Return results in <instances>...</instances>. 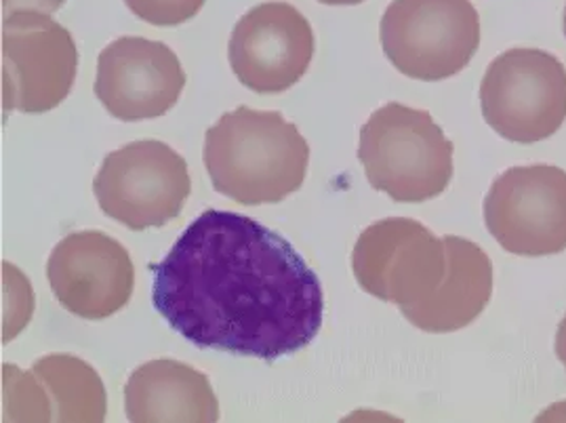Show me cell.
I'll return each mask as SVG.
<instances>
[{"mask_svg": "<svg viewBox=\"0 0 566 423\" xmlns=\"http://www.w3.org/2000/svg\"><path fill=\"white\" fill-rule=\"evenodd\" d=\"M554 350H556V357L565 364L566 369V316L560 320L558 325V331H556V343H554Z\"/></svg>", "mask_w": 566, "mask_h": 423, "instance_id": "d6986e66", "label": "cell"}, {"mask_svg": "<svg viewBox=\"0 0 566 423\" xmlns=\"http://www.w3.org/2000/svg\"><path fill=\"white\" fill-rule=\"evenodd\" d=\"M202 160L213 190L226 199L276 204L304 186L310 146L281 112L240 106L207 129Z\"/></svg>", "mask_w": 566, "mask_h": 423, "instance_id": "7a4b0ae2", "label": "cell"}, {"mask_svg": "<svg viewBox=\"0 0 566 423\" xmlns=\"http://www.w3.org/2000/svg\"><path fill=\"white\" fill-rule=\"evenodd\" d=\"M314 49V30L304 13L289 2L270 0L237 22L228 43V60L247 89L274 95L304 78Z\"/></svg>", "mask_w": 566, "mask_h": 423, "instance_id": "30bf717a", "label": "cell"}, {"mask_svg": "<svg viewBox=\"0 0 566 423\" xmlns=\"http://www.w3.org/2000/svg\"><path fill=\"white\" fill-rule=\"evenodd\" d=\"M352 269L365 293L400 310L413 308L432 297L444 278V239L409 218L370 223L354 245Z\"/></svg>", "mask_w": 566, "mask_h": 423, "instance_id": "ba28073f", "label": "cell"}, {"mask_svg": "<svg viewBox=\"0 0 566 423\" xmlns=\"http://www.w3.org/2000/svg\"><path fill=\"white\" fill-rule=\"evenodd\" d=\"M186 83V72L171 46L123 36L99 53L93 89L112 118L142 123L171 110Z\"/></svg>", "mask_w": 566, "mask_h": 423, "instance_id": "7c38bea8", "label": "cell"}, {"mask_svg": "<svg viewBox=\"0 0 566 423\" xmlns=\"http://www.w3.org/2000/svg\"><path fill=\"white\" fill-rule=\"evenodd\" d=\"M444 248L447 272L440 287L423 304L400 310L426 334H455L470 327L493 295V262L482 246L461 236H444Z\"/></svg>", "mask_w": 566, "mask_h": 423, "instance_id": "4fadbf2b", "label": "cell"}, {"mask_svg": "<svg viewBox=\"0 0 566 423\" xmlns=\"http://www.w3.org/2000/svg\"><path fill=\"white\" fill-rule=\"evenodd\" d=\"M2 106L23 114L55 110L72 91L78 49L62 23L46 13L2 18Z\"/></svg>", "mask_w": 566, "mask_h": 423, "instance_id": "52a82bcc", "label": "cell"}, {"mask_svg": "<svg viewBox=\"0 0 566 423\" xmlns=\"http://www.w3.org/2000/svg\"><path fill=\"white\" fill-rule=\"evenodd\" d=\"M2 409L4 422H51L41 381L15 364H2Z\"/></svg>", "mask_w": 566, "mask_h": 423, "instance_id": "2e32d148", "label": "cell"}, {"mask_svg": "<svg viewBox=\"0 0 566 423\" xmlns=\"http://www.w3.org/2000/svg\"><path fill=\"white\" fill-rule=\"evenodd\" d=\"M41 381L51 422H104L108 399L97 371L72 355H49L32 364Z\"/></svg>", "mask_w": 566, "mask_h": 423, "instance_id": "9a60e30c", "label": "cell"}, {"mask_svg": "<svg viewBox=\"0 0 566 423\" xmlns=\"http://www.w3.org/2000/svg\"><path fill=\"white\" fill-rule=\"evenodd\" d=\"M99 209L114 222L144 232L177 220L192 192L188 162L158 139L132 141L104 158L93 179Z\"/></svg>", "mask_w": 566, "mask_h": 423, "instance_id": "8992f818", "label": "cell"}, {"mask_svg": "<svg viewBox=\"0 0 566 423\" xmlns=\"http://www.w3.org/2000/svg\"><path fill=\"white\" fill-rule=\"evenodd\" d=\"M66 0H2V18L20 11H39V13H55L64 7Z\"/></svg>", "mask_w": 566, "mask_h": 423, "instance_id": "ac0fdd59", "label": "cell"}, {"mask_svg": "<svg viewBox=\"0 0 566 423\" xmlns=\"http://www.w3.org/2000/svg\"><path fill=\"white\" fill-rule=\"evenodd\" d=\"M207 0H125L135 18L153 25H179L197 18Z\"/></svg>", "mask_w": 566, "mask_h": 423, "instance_id": "e0dca14e", "label": "cell"}, {"mask_svg": "<svg viewBox=\"0 0 566 423\" xmlns=\"http://www.w3.org/2000/svg\"><path fill=\"white\" fill-rule=\"evenodd\" d=\"M484 223L507 253L547 257L566 251V171L554 165L512 167L484 199Z\"/></svg>", "mask_w": 566, "mask_h": 423, "instance_id": "9c48e42d", "label": "cell"}, {"mask_svg": "<svg viewBox=\"0 0 566 423\" xmlns=\"http://www.w3.org/2000/svg\"><path fill=\"white\" fill-rule=\"evenodd\" d=\"M323 4H333V7H346V4H360L365 0H318Z\"/></svg>", "mask_w": 566, "mask_h": 423, "instance_id": "ffe728a7", "label": "cell"}, {"mask_svg": "<svg viewBox=\"0 0 566 423\" xmlns=\"http://www.w3.org/2000/svg\"><path fill=\"white\" fill-rule=\"evenodd\" d=\"M486 125L507 141L537 144L566 120V67L542 49H510L495 57L480 83Z\"/></svg>", "mask_w": 566, "mask_h": 423, "instance_id": "5b68a950", "label": "cell"}, {"mask_svg": "<svg viewBox=\"0 0 566 423\" xmlns=\"http://www.w3.org/2000/svg\"><path fill=\"white\" fill-rule=\"evenodd\" d=\"M46 278L67 313L104 320L120 313L135 287L132 255L102 230H81L57 243L46 262Z\"/></svg>", "mask_w": 566, "mask_h": 423, "instance_id": "8fae6325", "label": "cell"}, {"mask_svg": "<svg viewBox=\"0 0 566 423\" xmlns=\"http://www.w3.org/2000/svg\"><path fill=\"white\" fill-rule=\"evenodd\" d=\"M453 150L430 112L390 102L363 125L358 160L373 190L394 202H426L449 188Z\"/></svg>", "mask_w": 566, "mask_h": 423, "instance_id": "3957f363", "label": "cell"}, {"mask_svg": "<svg viewBox=\"0 0 566 423\" xmlns=\"http://www.w3.org/2000/svg\"><path fill=\"white\" fill-rule=\"evenodd\" d=\"M153 304L190 343L279 360L323 329L318 274L279 232L234 211L207 209L153 266Z\"/></svg>", "mask_w": 566, "mask_h": 423, "instance_id": "6da1fadb", "label": "cell"}, {"mask_svg": "<svg viewBox=\"0 0 566 423\" xmlns=\"http://www.w3.org/2000/svg\"><path fill=\"white\" fill-rule=\"evenodd\" d=\"M386 57L400 74L438 83L459 74L480 46L472 0H392L379 23Z\"/></svg>", "mask_w": 566, "mask_h": 423, "instance_id": "277c9868", "label": "cell"}, {"mask_svg": "<svg viewBox=\"0 0 566 423\" xmlns=\"http://www.w3.org/2000/svg\"><path fill=\"white\" fill-rule=\"evenodd\" d=\"M563 28H565V39H566V7H565V18H563Z\"/></svg>", "mask_w": 566, "mask_h": 423, "instance_id": "44dd1931", "label": "cell"}, {"mask_svg": "<svg viewBox=\"0 0 566 423\" xmlns=\"http://www.w3.org/2000/svg\"><path fill=\"white\" fill-rule=\"evenodd\" d=\"M129 422H219L211 381L195 367L160 358L137 367L125 385Z\"/></svg>", "mask_w": 566, "mask_h": 423, "instance_id": "5bb4252c", "label": "cell"}]
</instances>
